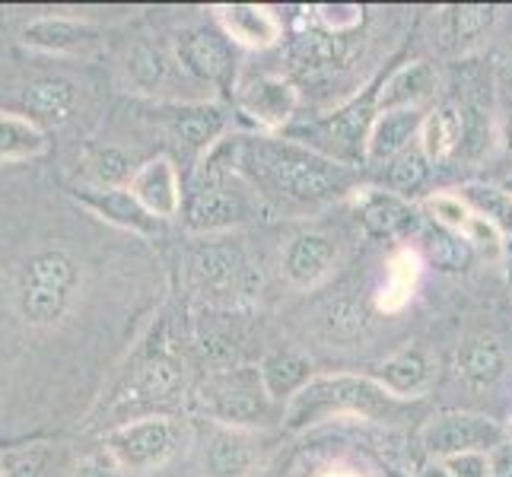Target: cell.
Listing matches in <instances>:
<instances>
[{"label":"cell","instance_id":"obj_32","mask_svg":"<svg viewBox=\"0 0 512 477\" xmlns=\"http://www.w3.org/2000/svg\"><path fill=\"white\" fill-rule=\"evenodd\" d=\"M45 150H48V137L35 121L0 112V159L16 163V159L42 156Z\"/></svg>","mask_w":512,"mask_h":477},{"label":"cell","instance_id":"obj_5","mask_svg":"<svg viewBox=\"0 0 512 477\" xmlns=\"http://www.w3.org/2000/svg\"><path fill=\"white\" fill-rule=\"evenodd\" d=\"M201 411L217 420L220 427L249 430L271 417V395L264 392L261 369L252 366H229L214 369L198 392Z\"/></svg>","mask_w":512,"mask_h":477},{"label":"cell","instance_id":"obj_35","mask_svg":"<svg viewBox=\"0 0 512 477\" xmlns=\"http://www.w3.org/2000/svg\"><path fill=\"white\" fill-rule=\"evenodd\" d=\"M423 252L439 271H465L471 264V242L462 233H452L446 226L430 223L423 229Z\"/></svg>","mask_w":512,"mask_h":477},{"label":"cell","instance_id":"obj_33","mask_svg":"<svg viewBox=\"0 0 512 477\" xmlns=\"http://www.w3.org/2000/svg\"><path fill=\"white\" fill-rule=\"evenodd\" d=\"M430 156L423 153V147L411 144L408 150H404L401 156H395L392 163H388L385 169V188L398 194V198L411 201L414 194L430 182Z\"/></svg>","mask_w":512,"mask_h":477},{"label":"cell","instance_id":"obj_48","mask_svg":"<svg viewBox=\"0 0 512 477\" xmlns=\"http://www.w3.org/2000/svg\"><path fill=\"white\" fill-rule=\"evenodd\" d=\"M0 477H7V465H4V458H0Z\"/></svg>","mask_w":512,"mask_h":477},{"label":"cell","instance_id":"obj_49","mask_svg":"<svg viewBox=\"0 0 512 477\" xmlns=\"http://www.w3.org/2000/svg\"><path fill=\"white\" fill-rule=\"evenodd\" d=\"M503 188H506V191L512 194V179H506V182H503Z\"/></svg>","mask_w":512,"mask_h":477},{"label":"cell","instance_id":"obj_38","mask_svg":"<svg viewBox=\"0 0 512 477\" xmlns=\"http://www.w3.org/2000/svg\"><path fill=\"white\" fill-rule=\"evenodd\" d=\"M420 210L430 217V223L446 226V229H452V233H465V226L474 217L471 207L458 198V194H433V198H427L420 204Z\"/></svg>","mask_w":512,"mask_h":477},{"label":"cell","instance_id":"obj_39","mask_svg":"<svg viewBox=\"0 0 512 477\" xmlns=\"http://www.w3.org/2000/svg\"><path fill=\"white\" fill-rule=\"evenodd\" d=\"M315 20L331 35H344L353 32L363 23V7L357 4H319L315 7Z\"/></svg>","mask_w":512,"mask_h":477},{"label":"cell","instance_id":"obj_27","mask_svg":"<svg viewBox=\"0 0 512 477\" xmlns=\"http://www.w3.org/2000/svg\"><path fill=\"white\" fill-rule=\"evenodd\" d=\"M465 144V109L458 102H439L420 128V147L430 163H446Z\"/></svg>","mask_w":512,"mask_h":477},{"label":"cell","instance_id":"obj_44","mask_svg":"<svg viewBox=\"0 0 512 477\" xmlns=\"http://www.w3.org/2000/svg\"><path fill=\"white\" fill-rule=\"evenodd\" d=\"M420 477H452V474L446 471L443 462H430V465H423V468H420Z\"/></svg>","mask_w":512,"mask_h":477},{"label":"cell","instance_id":"obj_12","mask_svg":"<svg viewBox=\"0 0 512 477\" xmlns=\"http://www.w3.org/2000/svg\"><path fill=\"white\" fill-rule=\"evenodd\" d=\"M379 86H369L363 96L350 99L341 109H334L328 118H322L319 131L328 140V147L338 153V159H357V156L366 159V137L379 115Z\"/></svg>","mask_w":512,"mask_h":477},{"label":"cell","instance_id":"obj_29","mask_svg":"<svg viewBox=\"0 0 512 477\" xmlns=\"http://www.w3.org/2000/svg\"><path fill=\"white\" fill-rule=\"evenodd\" d=\"M261 382L271 401H293L312 382V360L293 350H277L261 363Z\"/></svg>","mask_w":512,"mask_h":477},{"label":"cell","instance_id":"obj_16","mask_svg":"<svg viewBox=\"0 0 512 477\" xmlns=\"http://www.w3.org/2000/svg\"><path fill=\"white\" fill-rule=\"evenodd\" d=\"M239 109L245 118H252L258 128L277 131L299 109V90L290 80L280 77H255L239 86Z\"/></svg>","mask_w":512,"mask_h":477},{"label":"cell","instance_id":"obj_30","mask_svg":"<svg viewBox=\"0 0 512 477\" xmlns=\"http://www.w3.org/2000/svg\"><path fill=\"white\" fill-rule=\"evenodd\" d=\"M420 271H423L420 252H414V249L395 252L392 261H388V274H385V284H382V290L376 296V306L382 312H401L404 306L411 303L414 287L420 280Z\"/></svg>","mask_w":512,"mask_h":477},{"label":"cell","instance_id":"obj_34","mask_svg":"<svg viewBox=\"0 0 512 477\" xmlns=\"http://www.w3.org/2000/svg\"><path fill=\"white\" fill-rule=\"evenodd\" d=\"M497 20V10L484 7V4H462V7H449L443 13V35L446 45L452 48H465L471 42H478L481 35Z\"/></svg>","mask_w":512,"mask_h":477},{"label":"cell","instance_id":"obj_46","mask_svg":"<svg viewBox=\"0 0 512 477\" xmlns=\"http://www.w3.org/2000/svg\"><path fill=\"white\" fill-rule=\"evenodd\" d=\"M319 477H360V474H350V471H325Z\"/></svg>","mask_w":512,"mask_h":477},{"label":"cell","instance_id":"obj_13","mask_svg":"<svg viewBox=\"0 0 512 477\" xmlns=\"http://www.w3.org/2000/svg\"><path fill=\"white\" fill-rule=\"evenodd\" d=\"M357 217L366 229V236L392 242V239H404L408 233H414L420 217L417 207L411 201L398 198L388 188H363L357 194Z\"/></svg>","mask_w":512,"mask_h":477},{"label":"cell","instance_id":"obj_43","mask_svg":"<svg viewBox=\"0 0 512 477\" xmlns=\"http://www.w3.org/2000/svg\"><path fill=\"white\" fill-rule=\"evenodd\" d=\"M490 477H512V443L490 452Z\"/></svg>","mask_w":512,"mask_h":477},{"label":"cell","instance_id":"obj_24","mask_svg":"<svg viewBox=\"0 0 512 477\" xmlns=\"http://www.w3.org/2000/svg\"><path fill=\"white\" fill-rule=\"evenodd\" d=\"M96 42V29L90 23L67 20V16H42L23 29V45L42 55H74Z\"/></svg>","mask_w":512,"mask_h":477},{"label":"cell","instance_id":"obj_42","mask_svg":"<svg viewBox=\"0 0 512 477\" xmlns=\"http://www.w3.org/2000/svg\"><path fill=\"white\" fill-rule=\"evenodd\" d=\"M118 474H121L118 462L105 449L80 458V462L74 465V471H70V477H118Z\"/></svg>","mask_w":512,"mask_h":477},{"label":"cell","instance_id":"obj_19","mask_svg":"<svg viewBox=\"0 0 512 477\" xmlns=\"http://www.w3.org/2000/svg\"><path fill=\"white\" fill-rule=\"evenodd\" d=\"M166 128L185 150L207 153L226 131V115L214 102H175L166 115Z\"/></svg>","mask_w":512,"mask_h":477},{"label":"cell","instance_id":"obj_11","mask_svg":"<svg viewBox=\"0 0 512 477\" xmlns=\"http://www.w3.org/2000/svg\"><path fill=\"white\" fill-rule=\"evenodd\" d=\"M125 70L134 90L153 99H179L182 90L191 86L179 58H175V51L163 48L160 42H137L128 51Z\"/></svg>","mask_w":512,"mask_h":477},{"label":"cell","instance_id":"obj_17","mask_svg":"<svg viewBox=\"0 0 512 477\" xmlns=\"http://www.w3.org/2000/svg\"><path fill=\"white\" fill-rule=\"evenodd\" d=\"M506 373V347L497 334L474 331L455 350V376L474 392L493 388Z\"/></svg>","mask_w":512,"mask_h":477},{"label":"cell","instance_id":"obj_10","mask_svg":"<svg viewBox=\"0 0 512 477\" xmlns=\"http://www.w3.org/2000/svg\"><path fill=\"white\" fill-rule=\"evenodd\" d=\"M175 58H179L182 70L188 74L191 83L214 86V90H229L236 77V58L233 45L226 35L198 26L179 35L175 42Z\"/></svg>","mask_w":512,"mask_h":477},{"label":"cell","instance_id":"obj_23","mask_svg":"<svg viewBox=\"0 0 512 477\" xmlns=\"http://www.w3.org/2000/svg\"><path fill=\"white\" fill-rule=\"evenodd\" d=\"M347 61V45L331 32H299L290 45V64L303 80H322Z\"/></svg>","mask_w":512,"mask_h":477},{"label":"cell","instance_id":"obj_22","mask_svg":"<svg viewBox=\"0 0 512 477\" xmlns=\"http://www.w3.org/2000/svg\"><path fill=\"white\" fill-rule=\"evenodd\" d=\"M373 379L395 398H417L433 382V360L423 347H404L376 366Z\"/></svg>","mask_w":512,"mask_h":477},{"label":"cell","instance_id":"obj_7","mask_svg":"<svg viewBox=\"0 0 512 477\" xmlns=\"http://www.w3.org/2000/svg\"><path fill=\"white\" fill-rule=\"evenodd\" d=\"M179 443H182L179 420H172L166 414L137 417L105 433V452L115 458L121 471L160 468L179 452Z\"/></svg>","mask_w":512,"mask_h":477},{"label":"cell","instance_id":"obj_21","mask_svg":"<svg viewBox=\"0 0 512 477\" xmlns=\"http://www.w3.org/2000/svg\"><path fill=\"white\" fill-rule=\"evenodd\" d=\"M217 23L223 26L226 39H233L236 45L245 48H271L280 42L284 26H280V16L271 7L261 4H220L214 7Z\"/></svg>","mask_w":512,"mask_h":477},{"label":"cell","instance_id":"obj_28","mask_svg":"<svg viewBox=\"0 0 512 477\" xmlns=\"http://www.w3.org/2000/svg\"><path fill=\"white\" fill-rule=\"evenodd\" d=\"M23 109L32 115L45 121V125H64V121H70V115H74L77 109V86L70 83L67 77H39L26 83L23 90Z\"/></svg>","mask_w":512,"mask_h":477},{"label":"cell","instance_id":"obj_3","mask_svg":"<svg viewBox=\"0 0 512 477\" xmlns=\"http://www.w3.org/2000/svg\"><path fill=\"white\" fill-rule=\"evenodd\" d=\"M80 287V264L64 249H39L16 277V309L29 328H55Z\"/></svg>","mask_w":512,"mask_h":477},{"label":"cell","instance_id":"obj_2","mask_svg":"<svg viewBox=\"0 0 512 477\" xmlns=\"http://www.w3.org/2000/svg\"><path fill=\"white\" fill-rule=\"evenodd\" d=\"M331 414L388 420L401 414V398L385 392L373 376H312V382L287 404L284 423L287 430H306L312 423L328 420Z\"/></svg>","mask_w":512,"mask_h":477},{"label":"cell","instance_id":"obj_50","mask_svg":"<svg viewBox=\"0 0 512 477\" xmlns=\"http://www.w3.org/2000/svg\"><path fill=\"white\" fill-rule=\"evenodd\" d=\"M509 433H512V430H509Z\"/></svg>","mask_w":512,"mask_h":477},{"label":"cell","instance_id":"obj_20","mask_svg":"<svg viewBox=\"0 0 512 477\" xmlns=\"http://www.w3.org/2000/svg\"><path fill=\"white\" fill-rule=\"evenodd\" d=\"M423 109H395V112H379L373 128L366 137V163L369 166H388L395 156H401L411 147V140L420 134Z\"/></svg>","mask_w":512,"mask_h":477},{"label":"cell","instance_id":"obj_4","mask_svg":"<svg viewBox=\"0 0 512 477\" xmlns=\"http://www.w3.org/2000/svg\"><path fill=\"white\" fill-rule=\"evenodd\" d=\"M188 284L210 306H236L258 293L261 277L239 245L201 242L188 255Z\"/></svg>","mask_w":512,"mask_h":477},{"label":"cell","instance_id":"obj_14","mask_svg":"<svg viewBox=\"0 0 512 477\" xmlns=\"http://www.w3.org/2000/svg\"><path fill=\"white\" fill-rule=\"evenodd\" d=\"M74 198L93 210V214L105 223H112L118 229H128L134 236H156L160 233V223L153 214H147L140 201L128 188H96V185H77Z\"/></svg>","mask_w":512,"mask_h":477},{"label":"cell","instance_id":"obj_37","mask_svg":"<svg viewBox=\"0 0 512 477\" xmlns=\"http://www.w3.org/2000/svg\"><path fill=\"white\" fill-rule=\"evenodd\" d=\"M90 179L96 188H128L137 166L131 163V156L118 147H102L90 156Z\"/></svg>","mask_w":512,"mask_h":477},{"label":"cell","instance_id":"obj_41","mask_svg":"<svg viewBox=\"0 0 512 477\" xmlns=\"http://www.w3.org/2000/svg\"><path fill=\"white\" fill-rule=\"evenodd\" d=\"M468 242H471V249L478 245V249H484V252H490V255H497V252H503V233L497 226H490L487 220H481V217H471V223L465 226V233H462Z\"/></svg>","mask_w":512,"mask_h":477},{"label":"cell","instance_id":"obj_40","mask_svg":"<svg viewBox=\"0 0 512 477\" xmlns=\"http://www.w3.org/2000/svg\"><path fill=\"white\" fill-rule=\"evenodd\" d=\"M443 465L452 477H490V452H462L443 458Z\"/></svg>","mask_w":512,"mask_h":477},{"label":"cell","instance_id":"obj_36","mask_svg":"<svg viewBox=\"0 0 512 477\" xmlns=\"http://www.w3.org/2000/svg\"><path fill=\"white\" fill-rule=\"evenodd\" d=\"M322 331H325L328 341H338V344L357 341L366 331V306L353 296L334 299L322 315Z\"/></svg>","mask_w":512,"mask_h":477},{"label":"cell","instance_id":"obj_1","mask_svg":"<svg viewBox=\"0 0 512 477\" xmlns=\"http://www.w3.org/2000/svg\"><path fill=\"white\" fill-rule=\"evenodd\" d=\"M242 166L249 169L261 185L277 191L280 198L296 204H328L350 191L353 172L344 163H334L309 147L284 144V140H245L239 147Z\"/></svg>","mask_w":512,"mask_h":477},{"label":"cell","instance_id":"obj_31","mask_svg":"<svg viewBox=\"0 0 512 477\" xmlns=\"http://www.w3.org/2000/svg\"><path fill=\"white\" fill-rule=\"evenodd\" d=\"M458 198L471 207L474 217H481L490 226H497L503 236H512V194L503 185L474 182V185L458 188Z\"/></svg>","mask_w":512,"mask_h":477},{"label":"cell","instance_id":"obj_25","mask_svg":"<svg viewBox=\"0 0 512 477\" xmlns=\"http://www.w3.org/2000/svg\"><path fill=\"white\" fill-rule=\"evenodd\" d=\"M436 86H439L436 70L427 61L404 64L379 86V112L423 109V102H430L436 96Z\"/></svg>","mask_w":512,"mask_h":477},{"label":"cell","instance_id":"obj_15","mask_svg":"<svg viewBox=\"0 0 512 477\" xmlns=\"http://www.w3.org/2000/svg\"><path fill=\"white\" fill-rule=\"evenodd\" d=\"M128 191L156 220H172L182 214V185L169 156H153L147 163H140Z\"/></svg>","mask_w":512,"mask_h":477},{"label":"cell","instance_id":"obj_9","mask_svg":"<svg viewBox=\"0 0 512 477\" xmlns=\"http://www.w3.org/2000/svg\"><path fill=\"white\" fill-rule=\"evenodd\" d=\"M506 443V430L497 420L484 414H465V411H449L433 417L423 427V449H427L436 462L462 452H493Z\"/></svg>","mask_w":512,"mask_h":477},{"label":"cell","instance_id":"obj_26","mask_svg":"<svg viewBox=\"0 0 512 477\" xmlns=\"http://www.w3.org/2000/svg\"><path fill=\"white\" fill-rule=\"evenodd\" d=\"M255 443L245 430L217 427L204 446L207 477H249L255 468Z\"/></svg>","mask_w":512,"mask_h":477},{"label":"cell","instance_id":"obj_45","mask_svg":"<svg viewBox=\"0 0 512 477\" xmlns=\"http://www.w3.org/2000/svg\"><path fill=\"white\" fill-rule=\"evenodd\" d=\"M503 258H506V280L512 287V236H506V242H503Z\"/></svg>","mask_w":512,"mask_h":477},{"label":"cell","instance_id":"obj_6","mask_svg":"<svg viewBox=\"0 0 512 477\" xmlns=\"http://www.w3.org/2000/svg\"><path fill=\"white\" fill-rule=\"evenodd\" d=\"M185 226L191 233H223L252 217V204L245 198V191H236L229 185V169L220 166L217 153L207 159L204 169L198 172V182L188 191L182 204Z\"/></svg>","mask_w":512,"mask_h":477},{"label":"cell","instance_id":"obj_18","mask_svg":"<svg viewBox=\"0 0 512 477\" xmlns=\"http://www.w3.org/2000/svg\"><path fill=\"white\" fill-rule=\"evenodd\" d=\"M334 261H338V242L328 233L319 229H309V233H299L290 239L287 252H284V274L293 287H315L331 274Z\"/></svg>","mask_w":512,"mask_h":477},{"label":"cell","instance_id":"obj_47","mask_svg":"<svg viewBox=\"0 0 512 477\" xmlns=\"http://www.w3.org/2000/svg\"><path fill=\"white\" fill-rule=\"evenodd\" d=\"M506 144H509V150H512V118H509V128H506Z\"/></svg>","mask_w":512,"mask_h":477},{"label":"cell","instance_id":"obj_8","mask_svg":"<svg viewBox=\"0 0 512 477\" xmlns=\"http://www.w3.org/2000/svg\"><path fill=\"white\" fill-rule=\"evenodd\" d=\"M185 392V366L166 350H156L150 357H144L134 373L128 376V385L121 388V395L115 401V427L128 423L137 417H153L156 408H169V404L179 401Z\"/></svg>","mask_w":512,"mask_h":477}]
</instances>
